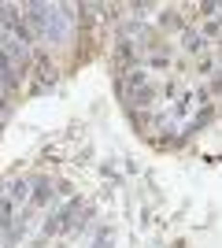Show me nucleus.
<instances>
[{"label": "nucleus", "instance_id": "obj_1", "mask_svg": "<svg viewBox=\"0 0 222 248\" xmlns=\"http://www.w3.org/2000/svg\"><path fill=\"white\" fill-rule=\"evenodd\" d=\"M8 193H0V197L8 200V204H15V207H22V204H30V189H33V182L30 178H15V182H8Z\"/></svg>", "mask_w": 222, "mask_h": 248}, {"label": "nucleus", "instance_id": "obj_2", "mask_svg": "<svg viewBox=\"0 0 222 248\" xmlns=\"http://www.w3.org/2000/svg\"><path fill=\"white\" fill-rule=\"evenodd\" d=\"M56 193H52V182H44V178H37L33 182V189H30V204H48Z\"/></svg>", "mask_w": 222, "mask_h": 248}, {"label": "nucleus", "instance_id": "obj_3", "mask_svg": "<svg viewBox=\"0 0 222 248\" xmlns=\"http://www.w3.org/2000/svg\"><path fill=\"white\" fill-rule=\"evenodd\" d=\"M181 45H185V52H204V48H207V37H204V33H196V30H185Z\"/></svg>", "mask_w": 222, "mask_h": 248}, {"label": "nucleus", "instance_id": "obj_4", "mask_svg": "<svg viewBox=\"0 0 222 248\" xmlns=\"http://www.w3.org/2000/svg\"><path fill=\"white\" fill-rule=\"evenodd\" d=\"M8 115H11V108H8V96H4V93H0V126H4V123H8Z\"/></svg>", "mask_w": 222, "mask_h": 248}, {"label": "nucleus", "instance_id": "obj_5", "mask_svg": "<svg viewBox=\"0 0 222 248\" xmlns=\"http://www.w3.org/2000/svg\"><path fill=\"white\" fill-rule=\"evenodd\" d=\"M178 11H163V26H178Z\"/></svg>", "mask_w": 222, "mask_h": 248}, {"label": "nucleus", "instance_id": "obj_6", "mask_svg": "<svg viewBox=\"0 0 222 248\" xmlns=\"http://www.w3.org/2000/svg\"><path fill=\"white\" fill-rule=\"evenodd\" d=\"M219 96H222V74H219Z\"/></svg>", "mask_w": 222, "mask_h": 248}]
</instances>
